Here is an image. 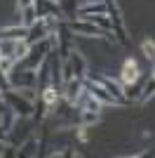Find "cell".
<instances>
[{
	"instance_id": "obj_24",
	"label": "cell",
	"mask_w": 155,
	"mask_h": 158,
	"mask_svg": "<svg viewBox=\"0 0 155 158\" xmlns=\"http://www.w3.org/2000/svg\"><path fill=\"white\" fill-rule=\"evenodd\" d=\"M26 5H33V0H17V10H21Z\"/></svg>"
},
{
	"instance_id": "obj_17",
	"label": "cell",
	"mask_w": 155,
	"mask_h": 158,
	"mask_svg": "<svg viewBox=\"0 0 155 158\" xmlns=\"http://www.w3.org/2000/svg\"><path fill=\"white\" fill-rule=\"evenodd\" d=\"M19 14H21V21H19V24H24L26 28L33 26V24L40 19V17H38V10H35V5H26V7H21Z\"/></svg>"
},
{
	"instance_id": "obj_6",
	"label": "cell",
	"mask_w": 155,
	"mask_h": 158,
	"mask_svg": "<svg viewBox=\"0 0 155 158\" xmlns=\"http://www.w3.org/2000/svg\"><path fill=\"white\" fill-rule=\"evenodd\" d=\"M85 87H87V90H89V92L94 94V97H97L103 106H120V102H117V99L113 97L108 90H106V85H101V83H99V80H94L92 76H87V78H85Z\"/></svg>"
},
{
	"instance_id": "obj_19",
	"label": "cell",
	"mask_w": 155,
	"mask_h": 158,
	"mask_svg": "<svg viewBox=\"0 0 155 158\" xmlns=\"http://www.w3.org/2000/svg\"><path fill=\"white\" fill-rule=\"evenodd\" d=\"M85 19H89L92 24H97L101 31L106 33H113V21H110L108 14H89V17H85Z\"/></svg>"
},
{
	"instance_id": "obj_12",
	"label": "cell",
	"mask_w": 155,
	"mask_h": 158,
	"mask_svg": "<svg viewBox=\"0 0 155 158\" xmlns=\"http://www.w3.org/2000/svg\"><path fill=\"white\" fill-rule=\"evenodd\" d=\"M139 76H141L139 64H136L132 57H129V59H125V61H122V69H120V83H122V85H129V83H134Z\"/></svg>"
},
{
	"instance_id": "obj_22",
	"label": "cell",
	"mask_w": 155,
	"mask_h": 158,
	"mask_svg": "<svg viewBox=\"0 0 155 158\" xmlns=\"http://www.w3.org/2000/svg\"><path fill=\"white\" fill-rule=\"evenodd\" d=\"M14 64H17V59H10V57H0V69L5 73H10L14 69Z\"/></svg>"
},
{
	"instance_id": "obj_15",
	"label": "cell",
	"mask_w": 155,
	"mask_h": 158,
	"mask_svg": "<svg viewBox=\"0 0 155 158\" xmlns=\"http://www.w3.org/2000/svg\"><path fill=\"white\" fill-rule=\"evenodd\" d=\"M28 28L24 24H14V26H2L0 28V38H12V40H26Z\"/></svg>"
},
{
	"instance_id": "obj_18",
	"label": "cell",
	"mask_w": 155,
	"mask_h": 158,
	"mask_svg": "<svg viewBox=\"0 0 155 158\" xmlns=\"http://www.w3.org/2000/svg\"><path fill=\"white\" fill-rule=\"evenodd\" d=\"M101 120V113L99 111H78V123L82 127H92Z\"/></svg>"
},
{
	"instance_id": "obj_3",
	"label": "cell",
	"mask_w": 155,
	"mask_h": 158,
	"mask_svg": "<svg viewBox=\"0 0 155 158\" xmlns=\"http://www.w3.org/2000/svg\"><path fill=\"white\" fill-rule=\"evenodd\" d=\"M106 7H108V17L113 21V35L122 47H129V35H127V26H125L122 19V10H120V2L117 0H106Z\"/></svg>"
},
{
	"instance_id": "obj_10",
	"label": "cell",
	"mask_w": 155,
	"mask_h": 158,
	"mask_svg": "<svg viewBox=\"0 0 155 158\" xmlns=\"http://www.w3.org/2000/svg\"><path fill=\"white\" fill-rule=\"evenodd\" d=\"M89 14H108L106 0H85L78 5V17H89Z\"/></svg>"
},
{
	"instance_id": "obj_14",
	"label": "cell",
	"mask_w": 155,
	"mask_h": 158,
	"mask_svg": "<svg viewBox=\"0 0 155 158\" xmlns=\"http://www.w3.org/2000/svg\"><path fill=\"white\" fill-rule=\"evenodd\" d=\"M19 43H21V40L0 38V57H10V59L19 61Z\"/></svg>"
},
{
	"instance_id": "obj_23",
	"label": "cell",
	"mask_w": 155,
	"mask_h": 158,
	"mask_svg": "<svg viewBox=\"0 0 155 158\" xmlns=\"http://www.w3.org/2000/svg\"><path fill=\"white\" fill-rule=\"evenodd\" d=\"M10 78H7V73L2 71V69H0V92H5V90H10Z\"/></svg>"
},
{
	"instance_id": "obj_16",
	"label": "cell",
	"mask_w": 155,
	"mask_h": 158,
	"mask_svg": "<svg viewBox=\"0 0 155 158\" xmlns=\"http://www.w3.org/2000/svg\"><path fill=\"white\" fill-rule=\"evenodd\" d=\"M153 97H155V78L153 76H146L143 87H141V92H139V97H136V102H139V104H146V102H150Z\"/></svg>"
},
{
	"instance_id": "obj_20",
	"label": "cell",
	"mask_w": 155,
	"mask_h": 158,
	"mask_svg": "<svg viewBox=\"0 0 155 158\" xmlns=\"http://www.w3.org/2000/svg\"><path fill=\"white\" fill-rule=\"evenodd\" d=\"M143 80H146V76H139V78H136L134 83L125 85V94H127L129 104H132V102H134V99L139 97V92H141V87H143Z\"/></svg>"
},
{
	"instance_id": "obj_21",
	"label": "cell",
	"mask_w": 155,
	"mask_h": 158,
	"mask_svg": "<svg viewBox=\"0 0 155 158\" xmlns=\"http://www.w3.org/2000/svg\"><path fill=\"white\" fill-rule=\"evenodd\" d=\"M141 54L150 61V66H155V40L153 38H143L141 40Z\"/></svg>"
},
{
	"instance_id": "obj_7",
	"label": "cell",
	"mask_w": 155,
	"mask_h": 158,
	"mask_svg": "<svg viewBox=\"0 0 155 158\" xmlns=\"http://www.w3.org/2000/svg\"><path fill=\"white\" fill-rule=\"evenodd\" d=\"M73 106H75V111H99V113H101V109H103V104L87 90V87L80 92V97L75 99V104H73Z\"/></svg>"
},
{
	"instance_id": "obj_2",
	"label": "cell",
	"mask_w": 155,
	"mask_h": 158,
	"mask_svg": "<svg viewBox=\"0 0 155 158\" xmlns=\"http://www.w3.org/2000/svg\"><path fill=\"white\" fill-rule=\"evenodd\" d=\"M2 99H5V104L17 113V118H33V113H35V102L28 99V97H24L19 90H14V87L5 90V92H2Z\"/></svg>"
},
{
	"instance_id": "obj_13",
	"label": "cell",
	"mask_w": 155,
	"mask_h": 158,
	"mask_svg": "<svg viewBox=\"0 0 155 158\" xmlns=\"http://www.w3.org/2000/svg\"><path fill=\"white\" fill-rule=\"evenodd\" d=\"M38 146H40V142H38V137L35 135H28V137L24 139L19 144V149H17V156L19 158H28V156H38Z\"/></svg>"
},
{
	"instance_id": "obj_5",
	"label": "cell",
	"mask_w": 155,
	"mask_h": 158,
	"mask_svg": "<svg viewBox=\"0 0 155 158\" xmlns=\"http://www.w3.org/2000/svg\"><path fill=\"white\" fill-rule=\"evenodd\" d=\"M87 76H92L94 80H99L101 85H106V90H108L113 97L120 102V106H127L129 104V99H127V94H125V85L120 83V80H113L110 76H106V73H87ZM85 76V78H87Z\"/></svg>"
},
{
	"instance_id": "obj_1",
	"label": "cell",
	"mask_w": 155,
	"mask_h": 158,
	"mask_svg": "<svg viewBox=\"0 0 155 158\" xmlns=\"http://www.w3.org/2000/svg\"><path fill=\"white\" fill-rule=\"evenodd\" d=\"M66 26L71 28V33H73V35H78V38H106L108 43H113V45L117 43L113 33L101 31L97 24H92V21L85 19V17H80V19H68V21H66Z\"/></svg>"
},
{
	"instance_id": "obj_8",
	"label": "cell",
	"mask_w": 155,
	"mask_h": 158,
	"mask_svg": "<svg viewBox=\"0 0 155 158\" xmlns=\"http://www.w3.org/2000/svg\"><path fill=\"white\" fill-rule=\"evenodd\" d=\"M33 5L38 10V17H57V19H64L66 17L61 5L54 2V0H33Z\"/></svg>"
},
{
	"instance_id": "obj_4",
	"label": "cell",
	"mask_w": 155,
	"mask_h": 158,
	"mask_svg": "<svg viewBox=\"0 0 155 158\" xmlns=\"http://www.w3.org/2000/svg\"><path fill=\"white\" fill-rule=\"evenodd\" d=\"M7 78H10V85L14 90H21V87H33V90H38V71H33V69H26L21 66L19 61L14 64V69L7 73Z\"/></svg>"
},
{
	"instance_id": "obj_26",
	"label": "cell",
	"mask_w": 155,
	"mask_h": 158,
	"mask_svg": "<svg viewBox=\"0 0 155 158\" xmlns=\"http://www.w3.org/2000/svg\"><path fill=\"white\" fill-rule=\"evenodd\" d=\"M153 78H155V66H153Z\"/></svg>"
},
{
	"instance_id": "obj_9",
	"label": "cell",
	"mask_w": 155,
	"mask_h": 158,
	"mask_svg": "<svg viewBox=\"0 0 155 158\" xmlns=\"http://www.w3.org/2000/svg\"><path fill=\"white\" fill-rule=\"evenodd\" d=\"M85 90V78H71L68 83H64L61 92H64V102L75 104V99L80 97V92Z\"/></svg>"
},
{
	"instance_id": "obj_11",
	"label": "cell",
	"mask_w": 155,
	"mask_h": 158,
	"mask_svg": "<svg viewBox=\"0 0 155 158\" xmlns=\"http://www.w3.org/2000/svg\"><path fill=\"white\" fill-rule=\"evenodd\" d=\"M68 61H71V69H73V76H75V78H85V76H87V59L82 57V52H80L78 47L71 50Z\"/></svg>"
},
{
	"instance_id": "obj_25",
	"label": "cell",
	"mask_w": 155,
	"mask_h": 158,
	"mask_svg": "<svg viewBox=\"0 0 155 158\" xmlns=\"http://www.w3.org/2000/svg\"><path fill=\"white\" fill-rule=\"evenodd\" d=\"M54 2H59V5H61V2H64V0H54Z\"/></svg>"
}]
</instances>
